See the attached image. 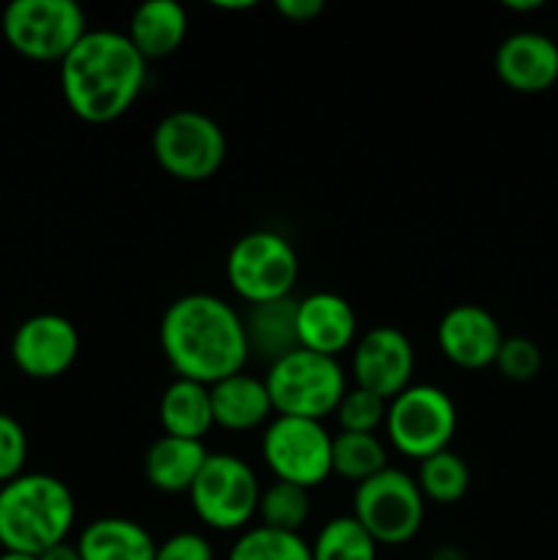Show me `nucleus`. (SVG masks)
Segmentation results:
<instances>
[{
  "label": "nucleus",
  "instance_id": "obj_1",
  "mask_svg": "<svg viewBox=\"0 0 558 560\" xmlns=\"http://www.w3.org/2000/svg\"><path fill=\"white\" fill-rule=\"evenodd\" d=\"M159 348L175 377L202 386L239 375L249 361L244 317L211 293L181 295L164 310Z\"/></svg>",
  "mask_w": 558,
  "mask_h": 560
},
{
  "label": "nucleus",
  "instance_id": "obj_2",
  "mask_svg": "<svg viewBox=\"0 0 558 560\" xmlns=\"http://www.w3.org/2000/svg\"><path fill=\"white\" fill-rule=\"evenodd\" d=\"M148 80V60L120 31H88L60 60V91L80 120L93 126L124 118Z\"/></svg>",
  "mask_w": 558,
  "mask_h": 560
},
{
  "label": "nucleus",
  "instance_id": "obj_3",
  "mask_svg": "<svg viewBox=\"0 0 558 560\" xmlns=\"http://www.w3.org/2000/svg\"><path fill=\"white\" fill-rule=\"evenodd\" d=\"M77 517L66 481L49 474H22L0 487V547L25 556H44L63 545Z\"/></svg>",
  "mask_w": 558,
  "mask_h": 560
},
{
  "label": "nucleus",
  "instance_id": "obj_4",
  "mask_svg": "<svg viewBox=\"0 0 558 560\" xmlns=\"http://www.w3.org/2000/svg\"><path fill=\"white\" fill-rule=\"evenodd\" d=\"M263 381H266L274 413L310 421L334 416L339 399L348 392L339 361L304 348H295L293 353L268 364Z\"/></svg>",
  "mask_w": 558,
  "mask_h": 560
},
{
  "label": "nucleus",
  "instance_id": "obj_5",
  "mask_svg": "<svg viewBox=\"0 0 558 560\" xmlns=\"http://www.w3.org/2000/svg\"><path fill=\"white\" fill-rule=\"evenodd\" d=\"M228 284L249 306L290 299L299 284L301 262L293 244L274 230L241 235L224 260Z\"/></svg>",
  "mask_w": 558,
  "mask_h": 560
},
{
  "label": "nucleus",
  "instance_id": "obj_6",
  "mask_svg": "<svg viewBox=\"0 0 558 560\" xmlns=\"http://www.w3.org/2000/svg\"><path fill=\"white\" fill-rule=\"evenodd\" d=\"M153 159L175 180L200 184L213 178L228 156V137L211 115L175 109L164 115L151 137Z\"/></svg>",
  "mask_w": 558,
  "mask_h": 560
},
{
  "label": "nucleus",
  "instance_id": "obj_7",
  "mask_svg": "<svg viewBox=\"0 0 558 560\" xmlns=\"http://www.w3.org/2000/svg\"><path fill=\"white\" fill-rule=\"evenodd\" d=\"M425 509L427 501L414 476L392 465L356 485L353 520L377 547H399L416 539L425 525Z\"/></svg>",
  "mask_w": 558,
  "mask_h": 560
},
{
  "label": "nucleus",
  "instance_id": "obj_8",
  "mask_svg": "<svg viewBox=\"0 0 558 560\" xmlns=\"http://www.w3.org/2000/svg\"><path fill=\"white\" fill-rule=\"evenodd\" d=\"M263 487L246 459L235 454H208L200 476L191 485L189 501L197 520L219 534L249 528L257 517Z\"/></svg>",
  "mask_w": 558,
  "mask_h": 560
},
{
  "label": "nucleus",
  "instance_id": "obj_9",
  "mask_svg": "<svg viewBox=\"0 0 558 560\" xmlns=\"http://www.w3.org/2000/svg\"><path fill=\"white\" fill-rule=\"evenodd\" d=\"M5 44L27 60H63L88 33V16L74 0H14L5 5Z\"/></svg>",
  "mask_w": 558,
  "mask_h": 560
},
{
  "label": "nucleus",
  "instance_id": "obj_10",
  "mask_svg": "<svg viewBox=\"0 0 558 560\" xmlns=\"http://www.w3.org/2000/svg\"><path fill=\"white\" fill-rule=\"evenodd\" d=\"M388 443L408 459H427L446 452L457 432V405L443 388L430 383H410L405 392L388 399Z\"/></svg>",
  "mask_w": 558,
  "mask_h": 560
},
{
  "label": "nucleus",
  "instance_id": "obj_11",
  "mask_svg": "<svg viewBox=\"0 0 558 560\" xmlns=\"http://www.w3.org/2000/svg\"><path fill=\"white\" fill-rule=\"evenodd\" d=\"M332 441L323 421L274 416L260 438V454L277 481L315 490L332 476Z\"/></svg>",
  "mask_w": 558,
  "mask_h": 560
},
{
  "label": "nucleus",
  "instance_id": "obj_12",
  "mask_svg": "<svg viewBox=\"0 0 558 560\" xmlns=\"http://www.w3.org/2000/svg\"><path fill=\"white\" fill-rule=\"evenodd\" d=\"M80 355V331L55 312H42L16 326L11 337V359L16 370L33 381H55L74 366Z\"/></svg>",
  "mask_w": 558,
  "mask_h": 560
},
{
  "label": "nucleus",
  "instance_id": "obj_13",
  "mask_svg": "<svg viewBox=\"0 0 558 560\" xmlns=\"http://www.w3.org/2000/svg\"><path fill=\"white\" fill-rule=\"evenodd\" d=\"M359 388L377 394L388 402L414 383L416 350L408 334L394 326H375L356 339L350 359Z\"/></svg>",
  "mask_w": 558,
  "mask_h": 560
},
{
  "label": "nucleus",
  "instance_id": "obj_14",
  "mask_svg": "<svg viewBox=\"0 0 558 560\" xmlns=\"http://www.w3.org/2000/svg\"><path fill=\"white\" fill-rule=\"evenodd\" d=\"M501 345V323L485 306H452L438 323V348H441L443 359L460 370L476 372L492 366Z\"/></svg>",
  "mask_w": 558,
  "mask_h": 560
},
{
  "label": "nucleus",
  "instance_id": "obj_15",
  "mask_svg": "<svg viewBox=\"0 0 558 560\" xmlns=\"http://www.w3.org/2000/svg\"><path fill=\"white\" fill-rule=\"evenodd\" d=\"M492 66L509 91L545 93L558 82V44L539 31H518L498 44Z\"/></svg>",
  "mask_w": 558,
  "mask_h": 560
},
{
  "label": "nucleus",
  "instance_id": "obj_16",
  "mask_svg": "<svg viewBox=\"0 0 558 560\" xmlns=\"http://www.w3.org/2000/svg\"><path fill=\"white\" fill-rule=\"evenodd\" d=\"M295 331H299V348L312 350L317 355L339 359L345 350L356 345L359 320L348 299L339 293H310L299 299L295 310Z\"/></svg>",
  "mask_w": 558,
  "mask_h": 560
},
{
  "label": "nucleus",
  "instance_id": "obj_17",
  "mask_svg": "<svg viewBox=\"0 0 558 560\" xmlns=\"http://www.w3.org/2000/svg\"><path fill=\"white\" fill-rule=\"evenodd\" d=\"M213 427L228 432H252L266 427L274 416L271 397L263 377L239 372L211 386Z\"/></svg>",
  "mask_w": 558,
  "mask_h": 560
},
{
  "label": "nucleus",
  "instance_id": "obj_18",
  "mask_svg": "<svg viewBox=\"0 0 558 560\" xmlns=\"http://www.w3.org/2000/svg\"><path fill=\"white\" fill-rule=\"evenodd\" d=\"M206 459L208 448L202 441L162 435L148 446L146 457H142V470L153 490L167 492V495H181V492L189 495Z\"/></svg>",
  "mask_w": 558,
  "mask_h": 560
},
{
  "label": "nucleus",
  "instance_id": "obj_19",
  "mask_svg": "<svg viewBox=\"0 0 558 560\" xmlns=\"http://www.w3.org/2000/svg\"><path fill=\"white\" fill-rule=\"evenodd\" d=\"M189 33L186 9L175 0H148L137 5L129 20V42L146 60H162L184 44Z\"/></svg>",
  "mask_w": 558,
  "mask_h": 560
},
{
  "label": "nucleus",
  "instance_id": "obj_20",
  "mask_svg": "<svg viewBox=\"0 0 558 560\" xmlns=\"http://www.w3.org/2000/svg\"><path fill=\"white\" fill-rule=\"evenodd\" d=\"M82 560H153L156 541L129 517H98L77 539Z\"/></svg>",
  "mask_w": 558,
  "mask_h": 560
},
{
  "label": "nucleus",
  "instance_id": "obj_21",
  "mask_svg": "<svg viewBox=\"0 0 558 560\" xmlns=\"http://www.w3.org/2000/svg\"><path fill=\"white\" fill-rule=\"evenodd\" d=\"M159 424L170 438L202 441L213 430L211 386L175 377L159 399Z\"/></svg>",
  "mask_w": 558,
  "mask_h": 560
},
{
  "label": "nucleus",
  "instance_id": "obj_22",
  "mask_svg": "<svg viewBox=\"0 0 558 560\" xmlns=\"http://www.w3.org/2000/svg\"><path fill=\"white\" fill-rule=\"evenodd\" d=\"M295 310L299 299H279L268 304L252 306L249 315L244 317L246 342H249V355H260L263 361L274 364L282 355L293 353L299 348V331H295Z\"/></svg>",
  "mask_w": 558,
  "mask_h": 560
},
{
  "label": "nucleus",
  "instance_id": "obj_23",
  "mask_svg": "<svg viewBox=\"0 0 558 560\" xmlns=\"http://www.w3.org/2000/svg\"><path fill=\"white\" fill-rule=\"evenodd\" d=\"M388 468L386 443L377 435H361V432H339L332 441V474L345 481L372 479Z\"/></svg>",
  "mask_w": 558,
  "mask_h": 560
},
{
  "label": "nucleus",
  "instance_id": "obj_24",
  "mask_svg": "<svg viewBox=\"0 0 558 560\" xmlns=\"http://www.w3.org/2000/svg\"><path fill=\"white\" fill-rule=\"evenodd\" d=\"M416 485H419L425 501L452 506V503L463 501L465 492H468L470 470L457 452L446 448V452H438L432 457L421 459Z\"/></svg>",
  "mask_w": 558,
  "mask_h": 560
},
{
  "label": "nucleus",
  "instance_id": "obj_25",
  "mask_svg": "<svg viewBox=\"0 0 558 560\" xmlns=\"http://www.w3.org/2000/svg\"><path fill=\"white\" fill-rule=\"evenodd\" d=\"M312 560H377V545L353 514L334 517L317 530L310 545Z\"/></svg>",
  "mask_w": 558,
  "mask_h": 560
},
{
  "label": "nucleus",
  "instance_id": "obj_26",
  "mask_svg": "<svg viewBox=\"0 0 558 560\" xmlns=\"http://www.w3.org/2000/svg\"><path fill=\"white\" fill-rule=\"evenodd\" d=\"M310 490L288 485V481H274L271 487H266L260 495V506H257L260 525L284 530V534H301V528L310 520Z\"/></svg>",
  "mask_w": 558,
  "mask_h": 560
},
{
  "label": "nucleus",
  "instance_id": "obj_27",
  "mask_svg": "<svg viewBox=\"0 0 558 560\" xmlns=\"http://www.w3.org/2000/svg\"><path fill=\"white\" fill-rule=\"evenodd\" d=\"M228 560H312V550L301 534L255 525L241 530L235 545L230 547Z\"/></svg>",
  "mask_w": 558,
  "mask_h": 560
},
{
  "label": "nucleus",
  "instance_id": "obj_28",
  "mask_svg": "<svg viewBox=\"0 0 558 560\" xmlns=\"http://www.w3.org/2000/svg\"><path fill=\"white\" fill-rule=\"evenodd\" d=\"M388 402L367 388H348L339 399L334 419H337L339 432H361V435H375L381 424H386Z\"/></svg>",
  "mask_w": 558,
  "mask_h": 560
},
{
  "label": "nucleus",
  "instance_id": "obj_29",
  "mask_svg": "<svg viewBox=\"0 0 558 560\" xmlns=\"http://www.w3.org/2000/svg\"><path fill=\"white\" fill-rule=\"evenodd\" d=\"M542 350L534 339L528 337H503L501 350L496 355V370L501 372V377L512 383H528L534 381L542 372Z\"/></svg>",
  "mask_w": 558,
  "mask_h": 560
},
{
  "label": "nucleus",
  "instance_id": "obj_30",
  "mask_svg": "<svg viewBox=\"0 0 558 560\" xmlns=\"http://www.w3.org/2000/svg\"><path fill=\"white\" fill-rule=\"evenodd\" d=\"M27 435L20 421L9 413H0V487L25 474Z\"/></svg>",
  "mask_w": 558,
  "mask_h": 560
},
{
  "label": "nucleus",
  "instance_id": "obj_31",
  "mask_svg": "<svg viewBox=\"0 0 558 560\" xmlns=\"http://www.w3.org/2000/svg\"><path fill=\"white\" fill-rule=\"evenodd\" d=\"M153 560H213L211 541L195 530H181L156 545V558Z\"/></svg>",
  "mask_w": 558,
  "mask_h": 560
},
{
  "label": "nucleus",
  "instance_id": "obj_32",
  "mask_svg": "<svg viewBox=\"0 0 558 560\" xmlns=\"http://www.w3.org/2000/svg\"><path fill=\"white\" fill-rule=\"evenodd\" d=\"M274 9L288 22H312L326 11L323 0H277Z\"/></svg>",
  "mask_w": 558,
  "mask_h": 560
},
{
  "label": "nucleus",
  "instance_id": "obj_33",
  "mask_svg": "<svg viewBox=\"0 0 558 560\" xmlns=\"http://www.w3.org/2000/svg\"><path fill=\"white\" fill-rule=\"evenodd\" d=\"M38 560H82V556L80 550H77V545L63 541V545L53 547V550H47L44 556H38Z\"/></svg>",
  "mask_w": 558,
  "mask_h": 560
},
{
  "label": "nucleus",
  "instance_id": "obj_34",
  "mask_svg": "<svg viewBox=\"0 0 558 560\" xmlns=\"http://www.w3.org/2000/svg\"><path fill=\"white\" fill-rule=\"evenodd\" d=\"M430 560H468V558H465V552L460 550L457 545H441L432 550Z\"/></svg>",
  "mask_w": 558,
  "mask_h": 560
},
{
  "label": "nucleus",
  "instance_id": "obj_35",
  "mask_svg": "<svg viewBox=\"0 0 558 560\" xmlns=\"http://www.w3.org/2000/svg\"><path fill=\"white\" fill-rule=\"evenodd\" d=\"M542 5H545L542 0H503V9L518 11V14H525V11H539Z\"/></svg>",
  "mask_w": 558,
  "mask_h": 560
},
{
  "label": "nucleus",
  "instance_id": "obj_36",
  "mask_svg": "<svg viewBox=\"0 0 558 560\" xmlns=\"http://www.w3.org/2000/svg\"><path fill=\"white\" fill-rule=\"evenodd\" d=\"M217 9H224V11H244V9H255V3L252 0H241V3H213Z\"/></svg>",
  "mask_w": 558,
  "mask_h": 560
},
{
  "label": "nucleus",
  "instance_id": "obj_37",
  "mask_svg": "<svg viewBox=\"0 0 558 560\" xmlns=\"http://www.w3.org/2000/svg\"><path fill=\"white\" fill-rule=\"evenodd\" d=\"M0 560H38V558L36 556H25V552L3 550V552H0Z\"/></svg>",
  "mask_w": 558,
  "mask_h": 560
}]
</instances>
